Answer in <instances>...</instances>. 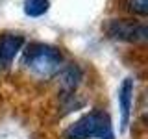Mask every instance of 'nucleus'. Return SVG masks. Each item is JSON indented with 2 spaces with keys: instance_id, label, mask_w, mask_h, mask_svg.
<instances>
[{
  "instance_id": "obj_1",
  "label": "nucleus",
  "mask_w": 148,
  "mask_h": 139,
  "mask_svg": "<svg viewBox=\"0 0 148 139\" xmlns=\"http://www.w3.org/2000/svg\"><path fill=\"white\" fill-rule=\"evenodd\" d=\"M63 139H113L109 115L102 109H92L63 130Z\"/></svg>"
},
{
  "instance_id": "obj_2",
  "label": "nucleus",
  "mask_w": 148,
  "mask_h": 139,
  "mask_svg": "<svg viewBox=\"0 0 148 139\" xmlns=\"http://www.w3.org/2000/svg\"><path fill=\"white\" fill-rule=\"evenodd\" d=\"M24 67L39 78H48L61 69L63 56L59 48L45 43H32L24 50Z\"/></svg>"
},
{
  "instance_id": "obj_3",
  "label": "nucleus",
  "mask_w": 148,
  "mask_h": 139,
  "mask_svg": "<svg viewBox=\"0 0 148 139\" xmlns=\"http://www.w3.org/2000/svg\"><path fill=\"white\" fill-rule=\"evenodd\" d=\"M106 34L115 41L124 43H143L148 37V28L137 19H111L104 26Z\"/></svg>"
},
{
  "instance_id": "obj_4",
  "label": "nucleus",
  "mask_w": 148,
  "mask_h": 139,
  "mask_svg": "<svg viewBox=\"0 0 148 139\" xmlns=\"http://www.w3.org/2000/svg\"><path fill=\"white\" fill-rule=\"evenodd\" d=\"M133 85L132 78H126L119 87V109H120V130L126 132L130 124V115H132V104H133Z\"/></svg>"
},
{
  "instance_id": "obj_5",
  "label": "nucleus",
  "mask_w": 148,
  "mask_h": 139,
  "mask_svg": "<svg viewBox=\"0 0 148 139\" xmlns=\"http://www.w3.org/2000/svg\"><path fill=\"white\" fill-rule=\"evenodd\" d=\"M24 45V37L18 34H4L0 37V63L4 67H9L15 59L18 50Z\"/></svg>"
},
{
  "instance_id": "obj_6",
  "label": "nucleus",
  "mask_w": 148,
  "mask_h": 139,
  "mask_svg": "<svg viewBox=\"0 0 148 139\" xmlns=\"http://www.w3.org/2000/svg\"><path fill=\"white\" fill-rule=\"evenodd\" d=\"M82 80V71L78 65H71L61 72V89L65 95H71L74 93V89L78 87V83Z\"/></svg>"
},
{
  "instance_id": "obj_7",
  "label": "nucleus",
  "mask_w": 148,
  "mask_h": 139,
  "mask_svg": "<svg viewBox=\"0 0 148 139\" xmlns=\"http://www.w3.org/2000/svg\"><path fill=\"white\" fill-rule=\"evenodd\" d=\"M50 0H26L24 2V13L28 17H41L48 11Z\"/></svg>"
},
{
  "instance_id": "obj_8",
  "label": "nucleus",
  "mask_w": 148,
  "mask_h": 139,
  "mask_svg": "<svg viewBox=\"0 0 148 139\" xmlns=\"http://www.w3.org/2000/svg\"><path fill=\"white\" fill-rule=\"evenodd\" d=\"M126 8L133 15L145 17L148 13V0H126Z\"/></svg>"
}]
</instances>
